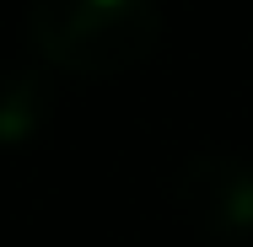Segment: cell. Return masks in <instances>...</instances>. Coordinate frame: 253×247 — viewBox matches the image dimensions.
Wrapping results in <instances>:
<instances>
[{
	"mask_svg": "<svg viewBox=\"0 0 253 247\" xmlns=\"http://www.w3.org/2000/svg\"><path fill=\"white\" fill-rule=\"evenodd\" d=\"M178 204L215 237L253 231V167L237 156H194L178 172Z\"/></svg>",
	"mask_w": 253,
	"mask_h": 247,
	"instance_id": "obj_2",
	"label": "cell"
},
{
	"mask_svg": "<svg viewBox=\"0 0 253 247\" xmlns=\"http://www.w3.org/2000/svg\"><path fill=\"white\" fill-rule=\"evenodd\" d=\"M162 38L156 0H33L38 54L76 75L135 70Z\"/></svg>",
	"mask_w": 253,
	"mask_h": 247,
	"instance_id": "obj_1",
	"label": "cell"
}]
</instances>
